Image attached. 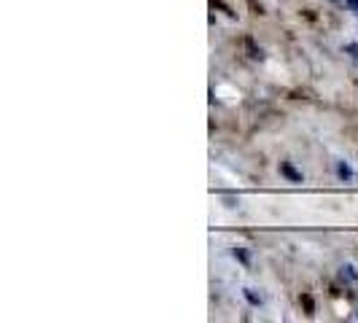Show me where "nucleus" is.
<instances>
[{
    "instance_id": "f257e3e1",
    "label": "nucleus",
    "mask_w": 358,
    "mask_h": 323,
    "mask_svg": "<svg viewBox=\"0 0 358 323\" xmlns=\"http://www.w3.org/2000/svg\"><path fill=\"white\" fill-rule=\"evenodd\" d=\"M283 173H286V175H288L291 180H302V175H299L296 170H291V164H283Z\"/></svg>"
},
{
    "instance_id": "f03ea898",
    "label": "nucleus",
    "mask_w": 358,
    "mask_h": 323,
    "mask_svg": "<svg viewBox=\"0 0 358 323\" xmlns=\"http://www.w3.org/2000/svg\"><path fill=\"white\" fill-rule=\"evenodd\" d=\"M340 175L342 178H353V170H350L348 164H340Z\"/></svg>"
},
{
    "instance_id": "7ed1b4c3",
    "label": "nucleus",
    "mask_w": 358,
    "mask_h": 323,
    "mask_svg": "<svg viewBox=\"0 0 358 323\" xmlns=\"http://www.w3.org/2000/svg\"><path fill=\"white\" fill-rule=\"evenodd\" d=\"M345 3H348V8L358 17V0H345Z\"/></svg>"
}]
</instances>
